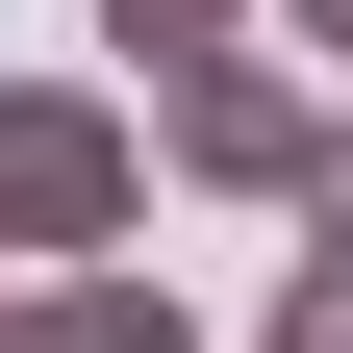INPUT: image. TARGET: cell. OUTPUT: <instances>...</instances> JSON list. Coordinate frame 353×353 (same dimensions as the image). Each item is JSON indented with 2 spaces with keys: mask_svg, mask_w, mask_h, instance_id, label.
<instances>
[{
  "mask_svg": "<svg viewBox=\"0 0 353 353\" xmlns=\"http://www.w3.org/2000/svg\"><path fill=\"white\" fill-rule=\"evenodd\" d=\"M0 353H202V303H176V278H126V252H76V278H26V303H0Z\"/></svg>",
  "mask_w": 353,
  "mask_h": 353,
  "instance_id": "3957f363",
  "label": "cell"
},
{
  "mask_svg": "<svg viewBox=\"0 0 353 353\" xmlns=\"http://www.w3.org/2000/svg\"><path fill=\"white\" fill-rule=\"evenodd\" d=\"M303 252H353V126H328V176H303Z\"/></svg>",
  "mask_w": 353,
  "mask_h": 353,
  "instance_id": "8992f818",
  "label": "cell"
},
{
  "mask_svg": "<svg viewBox=\"0 0 353 353\" xmlns=\"http://www.w3.org/2000/svg\"><path fill=\"white\" fill-rule=\"evenodd\" d=\"M101 51H152V76L176 51H252V0H101Z\"/></svg>",
  "mask_w": 353,
  "mask_h": 353,
  "instance_id": "277c9868",
  "label": "cell"
},
{
  "mask_svg": "<svg viewBox=\"0 0 353 353\" xmlns=\"http://www.w3.org/2000/svg\"><path fill=\"white\" fill-rule=\"evenodd\" d=\"M278 26H303V76H353V0H278Z\"/></svg>",
  "mask_w": 353,
  "mask_h": 353,
  "instance_id": "52a82bcc",
  "label": "cell"
},
{
  "mask_svg": "<svg viewBox=\"0 0 353 353\" xmlns=\"http://www.w3.org/2000/svg\"><path fill=\"white\" fill-rule=\"evenodd\" d=\"M328 76H303V51H176L152 76V176H202V202H303V176H328Z\"/></svg>",
  "mask_w": 353,
  "mask_h": 353,
  "instance_id": "7a4b0ae2",
  "label": "cell"
},
{
  "mask_svg": "<svg viewBox=\"0 0 353 353\" xmlns=\"http://www.w3.org/2000/svg\"><path fill=\"white\" fill-rule=\"evenodd\" d=\"M252 353H353V252H303V278H278V328H252Z\"/></svg>",
  "mask_w": 353,
  "mask_h": 353,
  "instance_id": "5b68a950",
  "label": "cell"
},
{
  "mask_svg": "<svg viewBox=\"0 0 353 353\" xmlns=\"http://www.w3.org/2000/svg\"><path fill=\"white\" fill-rule=\"evenodd\" d=\"M152 228V126L101 101V76H0V252L26 278H76V252Z\"/></svg>",
  "mask_w": 353,
  "mask_h": 353,
  "instance_id": "6da1fadb",
  "label": "cell"
}]
</instances>
